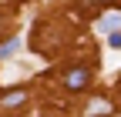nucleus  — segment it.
<instances>
[{
	"instance_id": "3",
	"label": "nucleus",
	"mask_w": 121,
	"mask_h": 117,
	"mask_svg": "<svg viewBox=\"0 0 121 117\" xmlns=\"http://www.w3.org/2000/svg\"><path fill=\"white\" fill-rule=\"evenodd\" d=\"M87 114H91V117H101V114H111V104H108V100H101V97H98V100H91V107H87Z\"/></svg>"
},
{
	"instance_id": "1",
	"label": "nucleus",
	"mask_w": 121,
	"mask_h": 117,
	"mask_svg": "<svg viewBox=\"0 0 121 117\" xmlns=\"http://www.w3.org/2000/svg\"><path fill=\"white\" fill-rule=\"evenodd\" d=\"M87 80H91V70H87L84 64H78V67H71V70H67L64 87H67V90H84V87H87Z\"/></svg>"
},
{
	"instance_id": "2",
	"label": "nucleus",
	"mask_w": 121,
	"mask_h": 117,
	"mask_svg": "<svg viewBox=\"0 0 121 117\" xmlns=\"http://www.w3.org/2000/svg\"><path fill=\"white\" fill-rule=\"evenodd\" d=\"M98 30H104V34L121 30V13H104V17L98 20Z\"/></svg>"
},
{
	"instance_id": "6",
	"label": "nucleus",
	"mask_w": 121,
	"mask_h": 117,
	"mask_svg": "<svg viewBox=\"0 0 121 117\" xmlns=\"http://www.w3.org/2000/svg\"><path fill=\"white\" fill-rule=\"evenodd\" d=\"M108 47H114V50H121V30H114V34H108Z\"/></svg>"
},
{
	"instance_id": "4",
	"label": "nucleus",
	"mask_w": 121,
	"mask_h": 117,
	"mask_svg": "<svg viewBox=\"0 0 121 117\" xmlns=\"http://www.w3.org/2000/svg\"><path fill=\"white\" fill-rule=\"evenodd\" d=\"M17 50H20V40H17V37H13V40H7V43H0V60H7V57H13Z\"/></svg>"
},
{
	"instance_id": "5",
	"label": "nucleus",
	"mask_w": 121,
	"mask_h": 117,
	"mask_svg": "<svg viewBox=\"0 0 121 117\" xmlns=\"http://www.w3.org/2000/svg\"><path fill=\"white\" fill-rule=\"evenodd\" d=\"M24 90H10V94H4V107H17V104H24Z\"/></svg>"
}]
</instances>
